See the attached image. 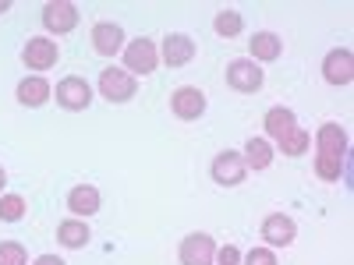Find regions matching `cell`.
Segmentation results:
<instances>
[{
	"label": "cell",
	"mask_w": 354,
	"mask_h": 265,
	"mask_svg": "<svg viewBox=\"0 0 354 265\" xmlns=\"http://www.w3.org/2000/svg\"><path fill=\"white\" fill-rule=\"evenodd\" d=\"M315 173L322 181H340V170H344V156H347V135L340 124H322L315 135Z\"/></svg>",
	"instance_id": "obj_1"
},
{
	"label": "cell",
	"mask_w": 354,
	"mask_h": 265,
	"mask_svg": "<svg viewBox=\"0 0 354 265\" xmlns=\"http://www.w3.org/2000/svg\"><path fill=\"white\" fill-rule=\"evenodd\" d=\"M100 96H106L110 103H128L135 96V75H128L124 68H103Z\"/></svg>",
	"instance_id": "obj_2"
},
{
	"label": "cell",
	"mask_w": 354,
	"mask_h": 265,
	"mask_svg": "<svg viewBox=\"0 0 354 265\" xmlns=\"http://www.w3.org/2000/svg\"><path fill=\"white\" fill-rule=\"evenodd\" d=\"M156 61H160V53L149 39H131L128 50H124V68L128 75H153L156 71Z\"/></svg>",
	"instance_id": "obj_3"
},
{
	"label": "cell",
	"mask_w": 354,
	"mask_h": 265,
	"mask_svg": "<svg viewBox=\"0 0 354 265\" xmlns=\"http://www.w3.org/2000/svg\"><path fill=\"white\" fill-rule=\"evenodd\" d=\"M43 25L50 28V32L64 36L78 25V8L71 4V0H50V4L43 8Z\"/></svg>",
	"instance_id": "obj_4"
},
{
	"label": "cell",
	"mask_w": 354,
	"mask_h": 265,
	"mask_svg": "<svg viewBox=\"0 0 354 265\" xmlns=\"http://www.w3.org/2000/svg\"><path fill=\"white\" fill-rule=\"evenodd\" d=\"M57 103H61L64 110H85L88 103H93V88H88L85 78L71 75L64 81H57Z\"/></svg>",
	"instance_id": "obj_5"
},
{
	"label": "cell",
	"mask_w": 354,
	"mask_h": 265,
	"mask_svg": "<svg viewBox=\"0 0 354 265\" xmlns=\"http://www.w3.org/2000/svg\"><path fill=\"white\" fill-rule=\"evenodd\" d=\"M216 244L209 233H188L181 241V265H213Z\"/></svg>",
	"instance_id": "obj_6"
},
{
	"label": "cell",
	"mask_w": 354,
	"mask_h": 265,
	"mask_svg": "<svg viewBox=\"0 0 354 265\" xmlns=\"http://www.w3.org/2000/svg\"><path fill=\"white\" fill-rule=\"evenodd\" d=\"M170 110H174V117H181V121H195V117H202V110H205V92L195 88V85H181L170 96Z\"/></svg>",
	"instance_id": "obj_7"
},
{
	"label": "cell",
	"mask_w": 354,
	"mask_h": 265,
	"mask_svg": "<svg viewBox=\"0 0 354 265\" xmlns=\"http://www.w3.org/2000/svg\"><path fill=\"white\" fill-rule=\"evenodd\" d=\"M21 61H25V68H32V71L53 68L57 64V43L46 39V36H32L25 43V50H21Z\"/></svg>",
	"instance_id": "obj_8"
},
{
	"label": "cell",
	"mask_w": 354,
	"mask_h": 265,
	"mask_svg": "<svg viewBox=\"0 0 354 265\" xmlns=\"http://www.w3.org/2000/svg\"><path fill=\"white\" fill-rule=\"evenodd\" d=\"M245 173H248V166H245V159L238 156V153H220L216 159H213V181L216 184H223V188H234V184H241L245 181Z\"/></svg>",
	"instance_id": "obj_9"
},
{
	"label": "cell",
	"mask_w": 354,
	"mask_h": 265,
	"mask_svg": "<svg viewBox=\"0 0 354 265\" xmlns=\"http://www.w3.org/2000/svg\"><path fill=\"white\" fill-rule=\"evenodd\" d=\"M322 78L330 85H351L354 81V57L351 50H330L322 61Z\"/></svg>",
	"instance_id": "obj_10"
},
{
	"label": "cell",
	"mask_w": 354,
	"mask_h": 265,
	"mask_svg": "<svg viewBox=\"0 0 354 265\" xmlns=\"http://www.w3.org/2000/svg\"><path fill=\"white\" fill-rule=\"evenodd\" d=\"M227 85L238 92H255L262 85V68H255V61H230L227 64Z\"/></svg>",
	"instance_id": "obj_11"
},
{
	"label": "cell",
	"mask_w": 354,
	"mask_h": 265,
	"mask_svg": "<svg viewBox=\"0 0 354 265\" xmlns=\"http://www.w3.org/2000/svg\"><path fill=\"white\" fill-rule=\"evenodd\" d=\"M294 233H298V226H294V219L283 216V213L266 216V223H262V237L270 241L273 248H287V244H294Z\"/></svg>",
	"instance_id": "obj_12"
},
{
	"label": "cell",
	"mask_w": 354,
	"mask_h": 265,
	"mask_svg": "<svg viewBox=\"0 0 354 265\" xmlns=\"http://www.w3.org/2000/svg\"><path fill=\"white\" fill-rule=\"evenodd\" d=\"M192 57H195V39H188L185 32H174L163 39V61L170 68H185Z\"/></svg>",
	"instance_id": "obj_13"
},
{
	"label": "cell",
	"mask_w": 354,
	"mask_h": 265,
	"mask_svg": "<svg viewBox=\"0 0 354 265\" xmlns=\"http://www.w3.org/2000/svg\"><path fill=\"white\" fill-rule=\"evenodd\" d=\"M93 46L100 57H113L117 50L124 46V32H121V25H113V21H100L93 28Z\"/></svg>",
	"instance_id": "obj_14"
},
{
	"label": "cell",
	"mask_w": 354,
	"mask_h": 265,
	"mask_svg": "<svg viewBox=\"0 0 354 265\" xmlns=\"http://www.w3.org/2000/svg\"><path fill=\"white\" fill-rule=\"evenodd\" d=\"M262 124H266V135H270L273 141H280L298 128V117H294V110H287V106H273L270 113H266Z\"/></svg>",
	"instance_id": "obj_15"
},
{
	"label": "cell",
	"mask_w": 354,
	"mask_h": 265,
	"mask_svg": "<svg viewBox=\"0 0 354 265\" xmlns=\"http://www.w3.org/2000/svg\"><path fill=\"white\" fill-rule=\"evenodd\" d=\"M68 209H71L75 216H93V213H100V191H96L93 184H78V188H71V195H68Z\"/></svg>",
	"instance_id": "obj_16"
},
{
	"label": "cell",
	"mask_w": 354,
	"mask_h": 265,
	"mask_svg": "<svg viewBox=\"0 0 354 265\" xmlns=\"http://www.w3.org/2000/svg\"><path fill=\"white\" fill-rule=\"evenodd\" d=\"M50 99V85H46V78H25L21 85H18V103L21 106H43Z\"/></svg>",
	"instance_id": "obj_17"
},
{
	"label": "cell",
	"mask_w": 354,
	"mask_h": 265,
	"mask_svg": "<svg viewBox=\"0 0 354 265\" xmlns=\"http://www.w3.org/2000/svg\"><path fill=\"white\" fill-rule=\"evenodd\" d=\"M245 166H252V170H266L273 163V149H270V141L266 138H248L245 141Z\"/></svg>",
	"instance_id": "obj_18"
},
{
	"label": "cell",
	"mask_w": 354,
	"mask_h": 265,
	"mask_svg": "<svg viewBox=\"0 0 354 265\" xmlns=\"http://www.w3.org/2000/svg\"><path fill=\"white\" fill-rule=\"evenodd\" d=\"M88 226L85 223H78V219H64L61 226H57V241H61L64 248H85L88 244Z\"/></svg>",
	"instance_id": "obj_19"
},
{
	"label": "cell",
	"mask_w": 354,
	"mask_h": 265,
	"mask_svg": "<svg viewBox=\"0 0 354 265\" xmlns=\"http://www.w3.org/2000/svg\"><path fill=\"white\" fill-rule=\"evenodd\" d=\"M248 46H252V57H255V61H277L280 50H283V43H280L273 32H255Z\"/></svg>",
	"instance_id": "obj_20"
},
{
	"label": "cell",
	"mask_w": 354,
	"mask_h": 265,
	"mask_svg": "<svg viewBox=\"0 0 354 265\" xmlns=\"http://www.w3.org/2000/svg\"><path fill=\"white\" fill-rule=\"evenodd\" d=\"M277 145H280V153H287V156H301V153H308L312 135H308V131H301V128H294V131H290L287 138H280Z\"/></svg>",
	"instance_id": "obj_21"
},
{
	"label": "cell",
	"mask_w": 354,
	"mask_h": 265,
	"mask_svg": "<svg viewBox=\"0 0 354 265\" xmlns=\"http://www.w3.org/2000/svg\"><path fill=\"white\" fill-rule=\"evenodd\" d=\"M213 28L223 36V39H230V36H238L241 28H245V21H241V14L238 11H220L216 18H213Z\"/></svg>",
	"instance_id": "obj_22"
},
{
	"label": "cell",
	"mask_w": 354,
	"mask_h": 265,
	"mask_svg": "<svg viewBox=\"0 0 354 265\" xmlns=\"http://www.w3.org/2000/svg\"><path fill=\"white\" fill-rule=\"evenodd\" d=\"M25 216V198L21 195H4L0 198V219L4 223H18Z\"/></svg>",
	"instance_id": "obj_23"
},
{
	"label": "cell",
	"mask_w": 354,
	"mask_h": 265,
	"mask_svg": "<svg viewBox=\"0 0 354 265\" xmlns=\"http://www.w3.org/2000/svg\"><path fill=\"white\" fill-rule=\"evenodd\" d=\"M0 265H28V255L18 241H4L0 244Z\"/></svg>",
	"instance_id": "obj_24"
},
{
	"label": "cell",
	"mask_w": 354,
	"mask_h": 265,
	"mask_svg": "<svg viewBox=\"0 0 354 265\" xmlns=\"http://www.w3.org/2000/svg\"><path fill=\"white\" fill-rule=\"evenodd\" d=\"M245 265H277V255L270 248H252L248 258H245Z\"/></svg>",
	"instance_id": "obj_25"
},
{
	"label": "cell",
	"mask_w": 354,
	"mask_h": 265,
	"mask_svg": "<svg viewBox=\"0 0 354 265\" xmlns=\"http://www.w3.org/2000/svg\"><path fill=\"white\" fill-rule=\"evenodd\" d=\"M213 262H220V265H238V262H241V251L234 248V244H227V248H220V251H216V258H213Z\"/></svg>",
	"instance_id": "obj_26"
},
{
	"label": "cell",
	"mask_w": 354,
	"mask_h": 265,
	"mask_svg": "<svg viewBox=\"0 0 354 265\" xmlns=\"http://www.w3.org/2000/svg\"><path fill=\"white\" fill-rule=\"evenodd\" d=\"M36 265H64V262L57 258V255H39V258H36Z\"/></svg>",
	"instance_id": "obj_27"
},
{
	"label": "cell",
	"mask_w": 354,
	"mask_h": 265,
	"mask_svg": "<svg viewBox=\"0 0 354 265\" xmlns=\"http://www.w3.org/2000/svg\"><path fill=\"white\" fill-rule=\"evenodd\" d=\"M4 184H8V173H4V166H0V191H4Z\"/></svg>",
	"instance_id": "obj_28"
},
{
	"label": "cell",
	"mask_w": 354,
	"mask_h": 265,
	"mask_svg": "<svg viewBox=\"0 0 354 265\" xmlns=\"http://www.w3.org/2000/svg\"><path fill=\"white\" fill-rule=\"evenodd\" d=\"M8 8H11V4H8V0H0V14H4V11H8Z\"/></svg>",
	"instance_id": "obj_29"
}]
</instances>
